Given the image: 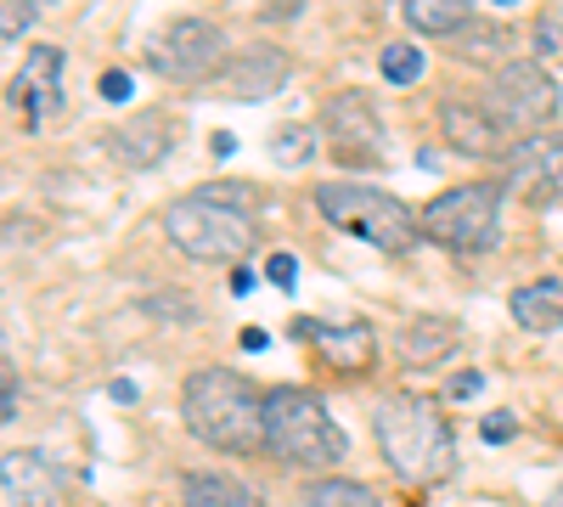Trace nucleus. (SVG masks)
<instances>
[{
    "label": "nucleus",
    "instance_id": "f257e3e1",
    "mask_svg": "<svg viewBox=\"0 0 563 507\" xmlns=\"http://www.w3.org/2000/svg\"><path fill=\"white\" fill-rule=\"evenodd\" d=\"M164 238L186 260H209V265L249 260L260 249L254 187H243V180H209V187L175 198L164 209Z\"/></svg>",
    "mask_w": 563,
    "mask_h": 507
},
{
    "label": "nucleus",
    "instance_id": "f03ea898",
    "mask_svg": "<svg viewBox=\"0 0 563 507\" xmlns=\"http://www.w3.org/2000/svg\"><path fill=\"white\" fill-rule=\"evenodd\" d=\"M180 418L192 429V440L214 451H231V456L265 451V395L231 366H203V373L186 378Z\"/></svg>",
    "mask_w": 563,
    "mask_h": 507
},
{
    "label": "nucleus",
    "instance_id": "7ed1b4c3",
    "mask_svg": "<svg viewBox=\"0 0 563 507\" xmlns=\"http://www.w3.org/2000/svg\"><path fill=\"white\" fill-rule=\"evenodd\" d=\"M372 434H378L384 463L411 485H440L456 469V434L445 411L422 395H389L372 411Z\"/></svg>",
    "mask_w": 563,
    "mask_h": 507
},
{
    "label": "nucleus",
    "instance_id": "20e7f679",
    "mask_svg": "<svg viewBox=\"0 0 563 507\" xmlns=\"http://www.w3.org/2000/svg\"><path fill=\"white\" fill-rule=\"evenodd\" d=\"M265 451L288 469H333V463H344L350 440L310 389L282 384L265 395Z\"/></svg>",
    "mask_w": 563,
    "mask_h": 507
},
{
    "label": "nucleus",
    "instance_id": "39448f33",
    "mask_svg": "<svg viewBox=\"0 0 563 507\" xmlns=\"http://www.w3.org/2000/svg\"><path fill=\"white\" fill-rule=\"evenodd\" d=\"M316 209L327 214V225H339V232L384 249V254H406L422 238V214H411L395 192L361 187V180H321Z\"/></svg>",
    "mask_w": 563,
    "mask_h": 507
},
{
    "label": "nucleus",
    "instance_id": "423d86ee",
    "mask_svg": "<svg viewBox=\"0 0 563 507\" xmlns=\"http://www.w3.org/2000/svg\"><path fill=\"white\" fill-rule=\"evenodd\" d=\"M422 238L456 249V254H485L501 238V180H467V187L440 192L422 209Z\"/></svg>",
    "mask_w": 563,
    "mask_h": 507
},
{
    "label": "nucleus",
    "instance_id": "0eeeda50",
    "mask_svg": "<svg viewBox=\"0 0 563 507\" xmlns=\"http://www.w3.org/2000/svg\"><path fill=\"white\" fill-rule=\"evenodd\" d=\"M558 102H563V90H558V79L541 68V63H530V57H519V63H501L496 74H490V90H485V113L507 130V135H541L552 119H558Z\"/></svg>",
    "mask_w": 563,
    "mask_h": 507
},
{
    "label": "nucleus",
    "instance_id": "6e6552de",
    "mask_svg": "<svg viewBox=\"0 0 563 507\" xmlns=\"http://www.w3.org/2000/svg\"><path fill=\"white\" fill-rule=\"evenodd\" d=\"M321 135H327V147H333V158L350 164V169H378L389 158L384 119H378L366 90H339V97H327Z\"/></svg>",
    "mask_w": 563,
    "mask_h": 507
},
{
    "label": "nucleus",
    "instance_id": "1a4fd4ad",
    "mask_svg": "<svg viewBox=\"0 0 563 507\" xmlns=\"http://www.w3.org/2000/svg\"><path fill=\"white\" fill-rule=\"evenodd\" d=\"M225 34L220 23H203V18H175L153 45H147V68L158 79H175V85H192V79H214L225 63Z\"/></svg>",
    "mask_w": 563,
    "mask_h": 507
},
{
    "label": "nucleus",
    "instance_id": "9d476101",
    "mask_svg": "<svg viewBox=\"0 0 563 507\" xmlns=\"http://www.w3.org/2000/svg\"><path fill=\"white\" fill-rule=\"evenodd\" d=\"M507 187L536 203H563V130L525 135L507 153Z\"/></svg>",
    "mask_w": 563,
    "mask_h": 507
},
{
    "label": "nucleus",
    "instance_id": "9b49d317",
    "mask_svg": "<svg viewBox=\"0 0 563 507\" xmlns=\"http://www.w3.org/2000/svg\"><path fill=\"white\" fill-rule=\"evenodd\" d=\"M288 74H294L288 52H276V45H249V52L231 57L209 85L220 90L225 102H265V97H276V90L288 85Z\"/></svg>",
    "mask_w": 563,
    "mask_h": 507
},
{
    "label": "nucleus",
    "instance_id": "f8f14e48",
    "mask_svg": "<svg viewBox=\"0 0 563 507\" xmlns=\"http://www.w3.org/2000/svg\"><path fill=\"white\" fill-rule=\"evenodd\" d=\"M63 52L57 45H34V52L23 57V68H18V79H12V102L23 108V124L29 130H40L45 119L57 113V102H63Z\"/></svg>",
    "mask_w": 563,
    "mask_h": 507
},
{
    "label": "nucleus",
    "instance_id": "ddd939ff",
    "mask_svg": "<svg viewBox=\"0 0 563 507\" xmlns=\"http://www.w3.org/2000/svg\"><path fill=\"white\" fill-rule=\"evenodd\" d=\"M169 147H175V119L158 113V108L113 124V135H108V153H113V164H124V169H158V164L169 158Z\"/></svg>",
    "mask_w": 563,
    "mask_h": 507
},
{
    "label": "nucleus",
    "instance_id": "4468645a",
    "mask_svg": "<svg viewBox=\"0 0 563 507\" xmlns=\"http://www.w3.org/2000/svg\"><path fill=\"white\" fill-rule=\"evenodd\" d=\"M440 135H445V147L462 153V158H496L507 130L485 113V102L445 97V102H440Z\"/></svg>",
    "mask_w": 563,
    "mask_h": 507
},
{
    "label": "nucleus",
    "instance_id": "2eb2a0df",
    "mask_svg": "<svg viewBox=\"0 0 563 507\" xmlns=\"http://www.w3.org/2000/svg\"><path fill=\"white\" fill-rule=\"evenodd\" d=\"M0 474H7V507H63L68 480L45 463V456H34V451H7Z\"/></svg>",
    "mask_w": 563,
    "mask_h": 507
},
{
    "label": "nucleus",
    "instance_id": "dca6fc26",
    "mask_svg": "<svg viewBox=\"0 0 563 507\" xmlns=\"http://www.w3.org/2000/svg\"><path fill=\"white\" fill-rule=\"evenodd\" d=\"M299 339H316L321 361L339 366V373H361V366L372 361V350H378V339H372L366 321H344V328H321V321H299L294 328Z\"/></svg>",
    "mask_w": 563,
    "mask_h": 507
},
{
    "label": "nucleus",
    "instance_id": "f3484780",
    "mask_svg": "<svg viewBox=\"0 0 563 507\" xmlns=\"http://www.w3.org/2000/svg\"><path fill=\"white\" fill-rule=\"evenodd\" d=\"M456 344H462V333H456V321H445V316H417V321H406L400 339H395L406 366H434V361L456 355Z\"/></svg>",
    "mask_w": 563,
    "mask_h": 507
},
{
    "label": "nucleus",
    "instance_id": "a211bd4d",
    "mask_svg": "<svg viewBox=\"0 0 563 507\" xmlns=\"http://www.w3.org/2000/svg\"><path fill=\"white\" fill-rule=\"evenodd\" d=\"M507 310H512V321H519V328L552 333V328H563V283H558V276H541V283L512 288Z\"/></svg>",
    "mask_w": 563,
    "mask_h": 507
},
{
    "label": "nucleus",
    "instance_id": "6ab92c4d",
    "mask_svg": "<svg viewBox=\"0 0 563 507\" xmlns=\"http://www.w3.org/2000/svg\"><path fill=\"white\" fill-rule=\"evenodd\" d=\"M180 502L186 507H265L260 502V491L254 485H243V480H231V474H180Z\"/></svg>",
    "mask_w": 563,
    "mask_h": 507
},
{
    "label": "nucleus",
    "instance_id": "aec40b11",
    "mask_svg": "<svg viewBox=\"0 0 563 507\" xmlns=\"http://www.w3.org/2000/svg\"><path fill=\"white\" fill-rule=\"evenodd\" d=\"M400 12L417 34H434V40H451L474 23V0H400Z\"/></svg>",
    "mask_w": 563,
    "mask_h": 507
},
{
    "label": "nucleus",
    "instance_id": "412c9836",
    "mask_svg": "<svg viewBox=\"0 0 563 507\" xmlns=\"http://www.w3.org/2000/svg\"><path fill=\"white\" fill-rule=\"evenodd\" d=\"M316 158V130L310 124H282L276 135H271V164H282V169H299V164H310Z\"/></svg>",
    "mask_w": 563,
    "mask_h": 507
},
{
    "label": "nucleus",
    "instance_id": "4be33fe9",
    "mask_svg": "<svg viewBox=\"0 0 563 507\" xmlns=\"http://www.w3.org/2000/svg\"><path fill=\"white\" fill-rule=\"evenodd\" d=\"M310 507H384L361 480H316L310 485Z\"/></svg>",
    "mask_w": 563,
    "mask_h": 507
},
{
    "label": "nucleus",
    "instance_id": "5701e85b",
    "mask_svg": "<svg viewBox=\"0 0 563 507\" xmlns=\"http://www.w3.org/2000/svg\"><path fill=\"white\" fill-rule=\"evenodd\" d=\"M378 68H384V85H417L422 79V52H417L411 40H389Z\"/></svg>",
    "mask_w": 563,
    "mask_h": 507
},
{
    "label": "nucleus",
    "instance_id": "b1692460",
    "mask_svg": "<svg viewBox=\"0 0 563 507\" xmlns=\"http://www.w3.org/2000/svg\"><path fill=\"white\" fill-rule=\"evenodd\" d=\"M507 45H512V34L496 29V23H467L456 34V52L462 57H496V52H507Z\"/></svg>",
    "mask_w": 563,
    "mask_h": 507
},
{
    "label": "nucleus",
    "instance_id": "393cba45",
    "mask_svg": "<svg viewBox=\"0 0 563 507\" xmlns=\"http://www.w3.org/2000/svg\"><path fill=\"white\" fill-rule=\"evenodd\" d=\"M29 23H34V7H29V0H7V12H0V40H18Z\"/></svg>",
    "mask_w": 563,
    "mask_h": 507
},
{
    "label": "nucleus",
    "instance_id": "a878e982",
    "mask_svg": "<svg viewBox=\"0 0 563 507\" xmlns=\"http://www.w3.org/2000/svg\"><path fill=\"white\" fill-rule=\"evenodd\" d=\"M141 310H147V316H169V321H198L192 299H175V294H164V299H147Z\"/></svg>",
    "mask_w": 563,
    "mask_h": 507
},
{
    "label": "nucleus",
    "instance_id": "bb28decb",
    "mask_svg": "<svg viewBox=\"0 0 563 507\" xmlns=\"http://www.w3.org/2000/svg\"><path fill=\"white\" fill-rule=\"evenodd\" d=\"M265 276H271L276 288H294V283H299V260H294V254H271V260H265Z\"/></svg>",
    "mask_w": 563,
    "mask_h": 507
},
{
    "label": "nucleus",
    "instance_id": "cd10ccee",
    "mask_svg": "<svg viewBox=\"0 0 563 507\" xmlns=\"http://www.w3.org/2000/svg\"><path fill=\"white\" fill-rule=\"evenodd\" d=\"M97 90H102V102H130V90H135V85H130L124 68H108V74L97 79Z\"/></svg>",
    "mask_w": 563,
    "mask_h": 507
},
{
    "label": "nucleus",
    "instance_id": "c85d7f7f",
    "mask_svg": "<svg viewBox=\"0 0 563 507\" xmlns=\"http://www.w3.org/2000/svg\"><path fill=\"white\" fill-rule=\"evenodd\" d=\"M512 429H519V423H512V411H490V418L479 423V434H485L490 445H501V440H512Z\"/></svg>",
    "mask_w": 563,
    "mask_h": 507
},
{
    "label": "nucleus",
    "instance_id": "c756f323",
    "mask_svg": "<svg viewBox=\"0 0 563 507\" xmlns=\"http://www.w3.org/2000/svg\"><path fill=\"white\" fill-rule=\"evenodd\" d=\"M305 12V0H260V18L265 23H288V18H299Z\"/></svg>",
    "mask_w": 563,
    "mask_h": 507
},
{
    "label": "nucleus",
    "instance_id": "7c9ffc66",
    "mask_svg": "<svg viewBox=\"0 0 563 507\" xmlns=\"http://www.w3.org/2000/svg\"><path fill=\"white\" fill-rule=\"evenodd\" d=\"M479 389H485V378H479V373H456V378L445 384V400H474Z\"/></svg>",
    "mask_w": 563,
    "mask_h": 507
},
{
    "label": "nucleus",
    "instance_id": "2f4dec72",
    "mask_svg": "<svg viewBox=\"0 0 563 507\" xmlns=\"http://www.w3.org/2000/svg\"><path fill=\"white\" fill-rule=\"evenodd\" d=\"M536 45H541V52H558V45H563V40H558V23H552V18H541V29H536Z\"/></svg>",
    "mask_w": 563,
    "mask_h": 507
},
{
    "label": "nucleus",
    "instance_id": "473e14b6",
    "mask_svg": "<svg viewBox=\"0 0 563 507\" xmlns=\"http://www.w3.org/2000/svg\"><path fill=\"white\" fill-rule=\"evenodd\" d=\"M231 294H238V299H243V294H254V271H249V265L231 271Z\"/></svg>",
    "mask_w": 563,
    "mask_h": 507
},
{
    "label": "nucleus",
    "instance_id": "72a5a7b5",
    "mask_svg": "<svg viewBox=\"0 0 563 507\" xmlns=\"http://www.w3.org/2000/svg\"><path fill=\"white\" fill-rule=\"evenodd\" d=\"M0 418H7V423L18 418V378H12V373H7V400H0Z\"/></svg>",
    "mask_w": 563,
    "mask_h": 507
},
{
    "label": "nucleus",
    "instance_id": "f704fd0d",
    "mask_svg": "<svg viewBox=\"0 0 563 507\" xmlns=\"http://www.w3.org/2000/svg\"><path fill=\"white\" fill-rule=\"evenodd\" d=\"M271 344V333H260V328H243V350H265Z\"/></svg>",
    "mask_w": 563,
    "mask_h": 507
},
{
    "label": "nucleus",
    "instance_id": "c9c22d12",
    "mask_svg": "<svg viewBox=\"0 0 563 507\" xmlns=\"http://www.w3.org/2000/svg\"><path fill=\"white\" fill-rule=\"evenodd\" d=\"M113 400H119V406H130V400H135V384H130V378H119V384H113Z\"/></svg>",
    "mask_w": 563,
    "mask_h": 507
},
{
    "label": "nucleus",
    "instance_id": "e433bc0d",
    "mask_svg": "<svg viewBox=\"0 0 563 507\" xmlns=\"http://www.w3.org/2000/svg\"><path fill=\"white\" fill-rule=\"evenodd\" d=\"M496 7H512V0H496Z\"/></svg>",
    "mask_w": 563,
    "mask_h": 507
}]
</instances>
